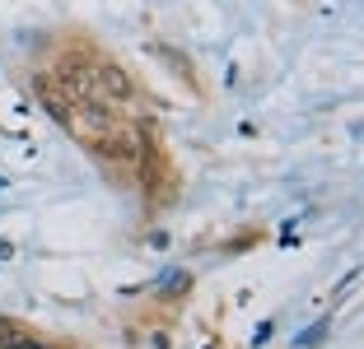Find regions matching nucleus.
Segmentation results:
<instances>
[{"label":"nucleus","mask_w":364,"mask_h":349,"mask_svg":"<svg viewBox=\"0 0 364 349\" xmlns=\"http://www.w3.org/2000/svg\"><path fill=\"white\" fill-rule=\"evenodd\" d=\"M52 79L61 84V94L70 98V103H80V98H103V94H98V84H94L89 61H85V56H75V52H65L61 61H56V74H52Z\"/></svg>","instance_id":"f257e3e1"},{"label":"nucleus","mask_w":364,"mask_h":349,"mask_svg":"<svg viewBox=\"0 0 364 349\" xmlns=\"http://www.w3.org/2000/svg\"><path fill=\"white\" fill-rule=\"evenodd\" d=\"M94 149L107 163H140L145 159V140H140V131H127V126L103 131V135L94 140Z\"/></svg>","instance_id":"f03ea898"},{"label":"nucleus","mask_w":364,"mask_h":349,"mask_svg":"<svg viewBox=\"0 0 364 349\" xmlns=\"http://www.w3.org/2000/svg\"><path fill=\"white\" fill-rule=\"evenodd\" d=\"M33 94H38V103L47 107V116H52L56 126H75V103L61 94V84H56L52 74H33Z\"/></svg>","instance_id":"7ed1b4c3"},{"label":"nucleus","mask_w":364,"mask_h":349,"mask_svg":"<svg viewBox=\"0 0 364 349\" xmlns=\"http://www.w3.org/2000/svg\"><path fill=\"white\" fill-rule=\"evenodd\" d=\"M89 70H94V84H98V94H103L107 103H127V98L136 94V84H131V74L122 70L117 61H94Z\"/></svg>","instance_id":"20e7f679"},{"label":"nucleus","mask_w":364,"mask_h":349,"mask_svg":"<svg viewBox=\"0 0 364 349\" xmlns=\"http://www.w3.org/2000/svg\"><path fill=\"white\" fill-rule=\"evenodd\" d=\"M122 121L117 103H107V98H80L75 103V126L94 131V135H103V131H112Z\"/></svg>","instance_id":"39448f33"}]
</instances>
